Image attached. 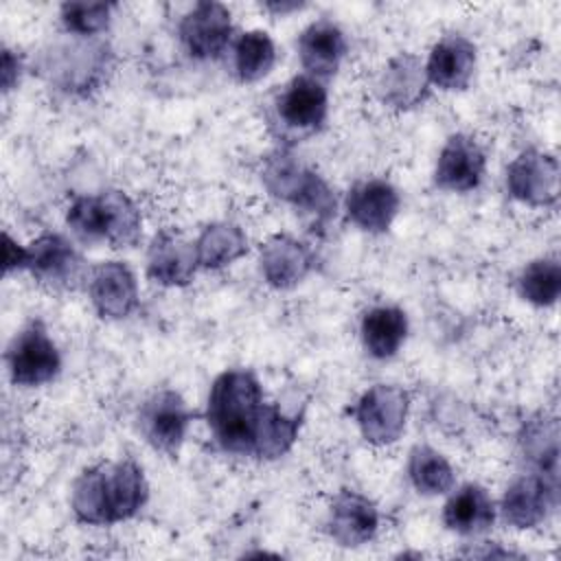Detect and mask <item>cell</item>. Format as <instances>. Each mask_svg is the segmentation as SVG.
I'll list each match as a JSON object with an SVG mask.
<instances>
[{
  "label": "cell",
  "instance_id": "31",
  "mask_svg": "<svg viewBox=\"0 0 561 561\" xmlns=\"http://www.w3.org/2000/svg\"><path fill=\"white\" fill-rule=\"evenodd\" d=\"M2 92H9L13 90V85L20 81V75H22V59L20 55H15L13 50L9 48H2Z\"/></svg>",
  "mask_w": 561,
  "mask_h": 561
},
{
  "label": "cell",
  "instance_id": "27",
  "mask_svg": "<svg viewBox=\"0 0 561 561\" xmlns=\"http://www.w3.org/2000/svg\"><path fill=\"white\" fill-rule=\"evenodd\" d=\"M408 476L421 495H443L456 484L449 460L430 445H414L408 458Z\"/></svg>",
  "mask_w": 561,
  "mask_h": 561
},
{
  "label": "cell",
  "instance_id": "17",
  "mask_svg": "<svg viewBox=\"0 0 561 561\" xmlns=\"http://www.w3.org/2000/svg\"><path fill=\"white\" fill-rule=\"evenodd\" d=\"M379 528V511L373 500L357 491H340L329 508L327 530L335 543L357 548L368 543Z\"/></svg>",
  "mask_w": 561,
  "mask_h": 561
},
{
  "label": "cell",
  "instance_id": "29",
  "mask_svg": "<svg viewBox=\"0 0 561 561\" xmlns=\"http://www.w3.org/2000/svg\"><path fill=\"white\" fill-rule=\"evenodd\" d=\"M519 296L535 307H550L561 294V263L557 256L530 261L517 276Z\"/></svg>",
  "mask_w": 561,
  "mask_h": 561
},
{
  "label": "cell",
  "instance_id": "28",
  "mask_svg": "<svg viewBox=\"0 0 561 561\" xmlns=\"http://www.w3.org/2000/svg\"><path fill=\"white\" fill-rule=\"evenodd\" d=\"M232 57H234V72L239 81L254 83L272 72L276 64V46L270 33L261 28H252L237 37Z\"/></svg>",
  "mask_w": 561,
  "mask_h": 561
},
{
  "label": "cell",
  "instance_id": "3",
  "mask_svg": "<svg viewBox=\"0 0 561 561\" xmlns=\"http://www.w3.org/2000/svg\"><path fill=\"white\" fill-rule=\"evenodd\" d=\"M66 224L81 241L107 243L110 248H134L142 237L140 208L116 188L75 197Z\"/></svg>",
  "mask_w": 561,
  "mask_h": 561
},
{
  "label": "cell",
  "instance_id": "32",
  "mask_svg": "<svg viewBox=\"0 0 561 561\" xmlns=\"http://www.w3.org/2000/svg\"><path fill=\"white\" fill-rule=\"evenodd\" d=\"M26 261V245H20L11 239L9 232H4V272L11 274L15 270H24Z\"/></svg>",
  "mask_w": 561,
  "mask_h": 561
},
{
  "label": "cell",
  "instance_id": "8",
  "mask_svg": "<svg viewBox=\"0 0 561 561\" xmlns=\"http://www.w3.org/2000/svg\"><path fill=\"white\" fill-rule=\"evenodd\" d=\"M193 412L175 390H156L138 412V427L145 440L160 454L175 456L186 438Z\"/></svg>",
  "mask_w": 561,
  "mask_h": 561
},
{
  "label": "cell",
  "instance_id": "22",
  "mask_svg": "<svg viewBox=\"0 0 561 561\" xmlns=\"http://www.w3.org/2000/svg\"><path fill=\"white\" fill-rule=\"evenodd\" d=\"M495 513L497 508L491 493L478 482H467L445 502L443 524L451 533L476 537L484 535L493 526Z\"/></svg>",
  "mask_w": 561,
  "mask_h": 561
},
{
  "label": "cell",
  "instance_id": "18",
  "mask_svg": "<svg viewBox=\"0 0 561 561\" xmlns=\"http://www.w3.org/2000/svg\"><path fill=\"white\" fill-rule=\"evenodd\" d=\"M381 103L394 110H410L421 105L430 94L425 64L419 55L399 53L379 72L375 83Z\"/></svg>",
  "mask_w": 561,
  "mask_h": 561
},
{
  "label": "cell",
  "instance_id": "30",
  "mask_svg": "<svg viewBox=\"0 0 561 561\" xmlns=\"http://www.w3.org/2000/svg\"><path fill=\"white\" fill-rule=\"evenodd\" d=\"M114 4L110 2H88V0H72L64 2L59 9L61 24L68 33L81 37H94L110 26Z\"/></svg>",
  "mask_w": 561,
  "mask_h": 561
},
{
  "label": "cell",
  "instance_id": "15",
  "mask_svg": "<svg viewBox=\"0 0 561 561\" xmlns=\"http://www.w3.org/2000/svg\"><path fill=\"white\" fill-rule=\"evenodd\" d=\"M401 206V195L383 178H364L355 182L344 199V210L351 224L364 232H386Z\"/></svg>",
  "mask_w": 561,
  "mask_h": 561
},
{
  "label": "cell",
  "instance_id": "26",
  "mask_svg": "<svg viewBox=\"0 0 561 561\" xmlns=\"http://www.w3.org/2000/svg\"><path fill=\"white\" fill-rule=\"evenodd\" d=\"M302 414H287L276 403H267L254 445V456L261 460H276L285 456L300 432Z\"/></svg>",
  "mask_w": 561,
  "mask_h": 561
},
{
  "label": "cell",
  "instance_id": "5",
  "mask_svg": "<svg viewBox=\"0 0 561 561\" xmlns=\"http://www.w3.org/2000/svg\"><path fill=\"white\" fill-rule=\"evenodd\" d=\"M267 105L270 131L285 145V149H289L324 127L329 92L324 81L302 72L283 83Z\"/></svg>",
  "mask_w": 561,
  "mask_h": 561
},
{
  "label": "cell",
  "instance_id": "25",
  "mask_svg": "<svg viewBox=\"0 0 561 561\" xmlns=\"http://www.w3.org/2000/svg\"><path fill=\"white\" fill-rule=\"evenodd\" d=\"M199 267L221 270L248 252L245 232L232 221L208 224L195 239Z\"/></svg>",
  "mask_w": 561,
  "mask_h": 561
},
{
  "label": "cell",
  "instance_id": "16",
  "mask_svg": "<svg viewBox=\"0 0 561 561\" xmlns=\"http://www.w3.org/2000/svg\"><path fill=\"white\" fill-rule=\"evenodd\" d=\"M259 265L267 285L276 289H291L311 272L313 252L296 237L278 232L261 243Z\"/></svg>",
  "mask_w": 561,
  "mask_h": 561
},
{
  "label": "cell",
  "instance_id": "14",
  "mask_svg": "<svg viewBox=\"0 0 561 561\" xmlns=\"http://www.w3.org/2000/svg\"><path fill=\"white\" fill-rule=\"evenodd\" d=\"M88 296L101 318L121 320L138 307V283L123 261H103L88 270Z\"/></svg>",
  "mask_w": 561,
  "mask_h": 561
},
{
  "label": "cell",
  "instance_id": "23",
  "mask_svg": "<svg viewBox=\"0 0 561 561\" xmlns=\"http://www.w3.org/2000/svg\"><path fill=\"white\" fill-rule=\"evenodd\" d=\"M362 344L375 359H390L408 337V316L394 305L370 307L359 322Z\"/></svg>",
  "mask_w": 561,
  "mask_h": 561
},
{
  "label": "cell",
  "instance_id": "6",
  "mask_svg": "<svg viewBox=\"0 0 561 561\" xmlns=\"http://www.w3.org/2000/svg\"><path fill=\"white\" fill-rule=\"evenodd\" d=\"M366 443L375 447L392 445L405 432L410 394L394 383L370 386L351 410Z\"/></svg>",
  "mask_w": 561,
  "mask_h": 561
},
{
  "label": "cell",
  "instance_id": "7",
  "mask_svg": "<svg viewBox=\"0 0 561 561\" xmlns=\"http://www.w3.org/2000/svg\"><path fill=\"white\" fill-rule=\"evenodd\" d=\"M7 368L15 386L35 388L53 381L61 370V355L42 320H31L7 348Z\"/></svg>",
  "mask_w": 561,
  "mask_h": 561
},
{
  "label": "cell",
  "instance_id": "4",
  "mask_svg": "<svg viewBox=\"0 0 561 561\" xmlns=\"http://www.w3.org/2000/svg\"><path fill=\"white\" fill-rule=\"evenodd\" d=\"M261 182L272 197L291 204L311 219L313 228H324L335 217L337 202L331 186L285 147L265 158Z\"/></svg>",
  "mask_w": 561,
  "mask_h": 561
},
{
  "label": "cell",
  "instance_id": "24",
  "mask_svg": "<svg viewBox=\"0 0 561 561\" xmlns=\"http://www.w3.org/2000/svg\"><path fill=\"white\" fill-rule=\"evenodd\" d=\"M522 454L528 465L552 480H559V427L557 419L539 414L524 423L519 434Z\"/></svg>",
  "mask_w": 561,
  "mask_h": 561
},
{
  "label": "cell",
  "instance_id": "19",
  "mask_svg": "<svg viewBox=\"0 0 561 561\" xmlns=\"http://www.w3.org/2000/svg\"><path fill=\"white\" fill-rule=\"evenodd\" d=\"M199 267L195 241L188 243L171 230H160L147 250V278L164 287H184Z\"/></svg>",
  "mask_w": 561,
  "mask_h": 561
},
{
  "label": "cell",
  "instance_id": "12",
  "mask_svg": "<svg viewBox=\"0 0 561 561\" xmlns=\"http://www.w3.org/2000/svg\"><path fill=\"white\" fill-rule=\"evenodd\" d=\"M559 502V484L557 480L530 471L515 478L500 502L502 519L515 528H535L548 519V515L557 508Z\"/></svg>",
  "mask_w": 561,
  "mask_h": 561
},
{
  "label": "cell",
  "instance_id": "9",
  "mask_svg": "<svg viewBox=\"0 0 561 561\" xmlns=\"http://www.w3.org/2000/svg\"><path fill=\"white\" fill-rule=\"evenodd\" d=\"M184 50L199 61L219 59L232 39V15L221 2H195L178 26Z\"/></svg>",
  "mask_w": 561,
  "mask_h": 561
},
{
  "label": "cell",
  "instance_id": "1",
  "mask_svg": "<svg viewBox=\"0 0 561 561\" xmlns=\"http://www.w3.org/2000/svg\"><path fill=\"white\" fill-rule=\"evenodd\" d=\"M149 484L131 460H107L83 469L72 482L70 508L81 524L110 526L131 519L147 502Z\"/></svg>",
  "mask_w": 561,
  "mask_h": 561
},
{
  "label": "cell",
  "instance_id": "20",
  "mask_svg": "<svg viewBox=\"0 0 561 561\" xmlns=\"http://www.w3.org/2000/svg\"><path fill=\"white\" fill-rule=\"evenodd\" d=\"M296 48L305 75L324 81L340 70L348 50V42L344 31L333 20L320 18L298 35Z\"/></svg>",
  "mask_w": 561,
  "mask_h": 561
},
{
  "label": "cell",
  "instance_id": "21",
  "mask_svg": "<svg viewBox=\"0 0 561 561\" xmlns=\"http://www.w3.org/2000/svg\"><path fill=\"white\" fill-rule=\"evenodd\" d=\"M476 61V44L460 33H447L432 46L425 61V75L430 85L440 90H465L473 77Z\"/></svg>",
  "mask_w": 561,
  "mask_h": 561
},
{
  "label": "cell",
  "instance_id": "10",
  "mask_svg": "<svg viewBox=\"0 0 561 561\" xmlns=\"http://www.w3.org/2000/svg\"><path fill=\"white\" fill-rule=\"evenodd\" d=\"M24 270L53 289H72L88 278L81 254L57 232H44L26 245Z\"/></svg>",
  "mask_w": 561,
  "mask_h": 561
},
{
  "label": "cell",
  "instance_id": "11",
  "mask_svg": "<svg viewBox=\"0 0 561 561\" xmlns=\"http://www.w3.org/2000/svg\"><path fill=\"white\" fill-rule=\"evenodd\" d=\"M559 160L539 149H526L506 167L511 197L535 208L554 206L559 199Z\"/></svg>",
  "mask_w": 561,
  "mask_h": 561
},
{
  "label": "cell",
  "instance_id": "33",
  "mask_svg": "<svg viewBox=\"0 0 561 561\" xmlns=\"http://www.w3.org/2000/svg\"><path fill=\"white\" fill-rule=\"evenodd\" d=\"M267 11H274V13H287V11H296V9H300L302 4L300 2H265L263 4Z\"/></svg>",
  "mask_w": 561,
  "mask_h": 561
},
{
  "label": "cell",
  "instance_id": "13",
  "mask_svg": "<svg viewBox=\"0 0 561 561\" xmlns=\"http://www.w3.org/2000/svg\"><path fill=\"white\" fill-rule=\"evenodd\" d=\"M486 171V153L469 134H451L436 160L434 184L449 193H469L480 186Z\"/></svg>",
  "mask_w": 561,
  "mask_h": 561
},
{
  "label": "cell",
  "instance_id": "2",
  "mask_svg": "<svg viewBox=\"0 0 561 561\" xmlns=\"http://www.w3.org/2000/svg\"><path fill=\"white\" fill-rule=\"evenodd\" d=\"M265 405L261 381L252 370L228 368L217 375L206 403V423L217 445L234 456H254Z\"/></svg>",
  "mask_w": 561,
  "mask_h": 561
}]
</instances>
